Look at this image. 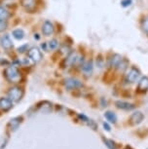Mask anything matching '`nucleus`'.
Masks as SVG:
<instances>
[{"instance_id":"nucleus-1","label":"nucleus","mask_w":148,"mask_h":149,"mask_svg":"<svg viewBox=\"0 0 148 149\" xmlns=\"http://www.w3.org/2000/svg\"><path fill=\"white\" fill-rule=\"evenodd\" d=\"M4 75L5 78L11 83H19L22 79V75L19 70L14 65L6 67L4 70Z\"/></svg>"},{"instance_id":"nucleus-2","label":"nucleus","mask_w":148,"mask_h":149,"mask_svg":"<svg viewBox=\"0 0 148 149\" xmlns=\"http://www.w3.org/2000/svg\"><path fill=\"white\" fill-rule=\"evenodd\" d=\"M24 97V90L18 86H14L8 91V97L13 102H19Z\"/></svg>"},{"instance_id":"nucleus-3","label":"nucleus","mask_w":148,"mask_h":149,"mask_svg":"<svg viewBox=\"0 0 148 149\" xmlns=\"http://www.w3.org/2000/svg\"><path fill=\"white\" fill-rule=\"evenodd\" d=\"M140 76V71L136 67H131L129 72L126 74V81L127 83H135Z\"/></svg>"},{"instance_id":"nucleus-4","label":"nucleus","mask_w":148,"mask_h":149,"mask_svg":"<svg viewBox=\"0 0 148 149\" xmlns=\"http://www.w3.org/2000/svg\"><path fill=\"white\" fill-rule=\"evenodd\" d=\"M63 84H65V87L67 90H75L82 87V82L76 79V78H66L63 81Z\"/></svg>"},{"instance_id":"nucleus-5","label":"nucleus","mask_w":148,"mask_h":149,"mask_svg":"<svg viewBox=\"0 0 148 149\" xmlns=\"http://www.w3.org/2000/svg\"><path fill=\"white\" fill-rule=\"evenodd\" d=\"M28 57L32 61L38 63L42 60V53L37 47H32L28 51Z\"/></svg>"},{"instance_id":"nucleus-6","label":"nucleus","mask_w":148,"mask_h":149,"mask_svg":"<svg viewBox=\"0 0 148 149\" xmlns=\"http://www.w3.org/2000/svg\"><path fill=\"white\" fill-rule=\"evenodd\" d=\"M144 119V115L140 111H135V113H133L130 117V123L133 126L139 125Z\"/></svg>"},{"instance_id":"nucleus-7","label":"nucleus","mask_w":148,"mask_h":149,"mask_svg":"<svg viewBox=\"0 0 148 149\" xmlns=\"http://www.w3.org/2000/svg\"><path fill=\"white\" fill-rule=\"evenodd\" d=\"M23 122V117H15V118H12L9 123H8V128L10 129V131L12 132H15L17 129L19 127V125Z\"/></svg>"},{"instance_id":"nucleus-8","label":"nucleus","mask_w":148,"mask_h":149,"mask_svg":"<svg viewBox=\"0 0 148 149\" xmlns=\"http://www.w3.org/2000/svg\"><path fill=\"white\" fill-rule=\"evenodd\" d=\"M115 105L117 108L122 109V110H126V111H131L133 109H135V105L133 103L124 102V100H117L115 102Z\"/></svg>"},{"instance_id":"nucleus-9","label":"nucleus","mask_w":148,"mask_h":149,"mask_svg":"<svg viewBox=\"0 0 148 149\" xmlns=\"http://www.w3.org/2000/svg\"><path fill=\"white\" fill-rule=\"evenodd\" d=\"M0 43H1L2 48H4L5 50H10L13 47L12 40H11L10 36L8 34H4L0 37Z\"/></svg>"},{"instance_id":"nucleus-10","label":"nucleus","mask_w":148,"mask_h":149,"mask_svg":"<svg viewBox=\"0 0 148 149\" xmlns=\"http://www.w3.org/2000/svg\"><path fill=\"white\" fill-rule=\"evenodd\" d=\"M12 102L9 97H0V108L3 111H9L13 107Z\"/></svg>"},{"instance_id":"nucleus-11","label":"nucleus","mask_w":148,"mask_h":149,"mask_svg":"<svg viewBox=\"0 0 148 149\" xmlns=\"http://www.w3.org/2000/svg\"><path fill=\"white\" fill-rule=\"evenodd\" d=\"M42 32L45 36H50L54 32V26L50 21H45L42 26Z\"/></svg>"},{"instance_id":"nucleus-12","label":"nucleus","mask_w":148,"mask_h":149,"mask_svg":"<svg viewBox=\"0 0 148 149\" xmlns=\"http://www.w3.org/2000/svg\"><path fill=\"white\" fill-rule=\"evenodd\" d=\"M138 91L139 93H146L148 91V77L143 76L140 78L138 85Z\"/></svg>"},{"instance_id":"nucleus-13","label":"nucleus","mask_w":148,"mask_h":149,"mask_svg":"<svg viewBox=\"0 0 148 149\" xmlns=\"http://www.w3.org/2000/svg\"><path fill=\"white\" fill-rule=\"evenodd\" d=\"M21 4L24 9L26 11H29V12L34 10L36 5L35 0H21Z\"/></svg>"},{"instance_id":"nucleus-14","label":"nucleus","mask_w":148,"mask_h":149,"mask_svg":"<svg viewBox=\"0 0 148 149\" xmlns=\"http://www.w3.org/2000/svg\"><path fill=\"white\" fill-rule=\"evenodd\" d=\"M93 68H94L93 61H86V63H82V69L85 74L91 75L92 72H93Z\"/></svg>"},{"instance_id":"nucleus-15","label":"nucleus","mask_w":148,"mask_h":149,"mask_svg":"<svg viewBox=\"0 0 148 149\" xmlns=\"http://www.w3.org/2000/svg\"><path fill=\"white\" fill-rule=\"evenodd\" d=\"M38 109L43 113H49L50 111H52V103L49 102H43L38 105Z\"/></svg>"},{"instance_id":"nucleus-16","label":"nucleus","mask_w":148,"mask_h":149,"mask_svg":"<svg viewBox=\"0 0 148 149\" xmlns=\"http://www.w3.org/2000/svg\"><path fill=\"white\" fill-rule=\"evenodd\" d=\"M122 57L118 54H114L111 58L109 60V65L110 66H114V67H117L119 65V63L122 61Z\"/></svg>"},{"instance_id":"nucleus-17","label":"nucleus","mask_w":148,"mask_h":149,"mask_svg":"<svg viewBox=\"0 0 148 149\" xmlns=\"http://www.w3.org/2000/svg\"><path fill=\"white\" fill-rule=\"evenodd\" d=\"M10 17V12L4 6H0V21H7Z\"/></svg>"},{"instance_id":"nucleus-18","label":"nucleus","mask_w":148,"mask_h":149,"mask_svg":"<svg viewBox=\"0 0 148 149\" xmlns=\"http://www.w3.org/2000/svg\"><path fill=\"white\" fill-rule=\"evenodd\" d=\"M104 117H105V119H106L108 122H110V123L115 124L117 122L116 114L114 113V112H112V111H106L104 113Z\"/></svg>"},{"instance_id":"nucleus-19","label":"nucleus","mask_w":148,"mask_h":149,"mask_svg":"<svg viewBox=\"0 0 148 149\" xmlns=\"http://www.w3.org/2000/svg\"><path fill=\"white\" fill-rule=\"evenodd\" d=\"M13 37L17 39V40H22V39H24V35H26V33L22 29H17L13 31Z\"/></svg>"},{"instance_id":"nucleus-20","label":"nucleus","mask_w":148,"mask_h":149,"mask_svg":"<svg viewBox=\"0 0 148 149\" xmlns=\"http://www.w3.org/2000/svg\"><path fill=\"white\" fill-rule=\"evenodd\" d=\"M103 142H104L105 146L108 148V149H117V145L114 140L112 139H102Z\"/></svg>"},{"instance_id":"nucleus-21","label":"nucleus","mask_w":148,"mask_h":149,"mask_svg":"<svg viewBox=\"0 0 148 149\" xmlns=\"http://www.w3.org/2000/svg\"><path fill=\"white\" fill-rule=\"evenodd\" d=\"M48 46L50 50H56L58 47V41L57 39H52L48 43Z\"/></svg>"},{"instance_id":"nucleus-22","label":"nucleus","mask_w":148,"mask_h":149,"mask_svg":"<svg viewBox=\"0 0 148 149\" xmlns=\"http://www.w3.org/2000/svg\"><path fill=\"white\" fill-rule=\"evenodd\" d=\"M141 26H142V29L144 30V32L148 34V16L145 17V18L142 19Z\"/></svg>"},{"instance_id":"nucleus-23","label":"nucleus","mask_w":148,"mask_h":149,"mask_svg":"<svg viewBox=\"0 0 148 149\" xmlns=\"http://www.w3.org/2000/svg\"><path fill=\"white\" fill-rule=\"evenodd\" d=\"M127 65H128V61L125 60H122L121 63H119V65L117 66V68L119 70H121V71H124V70L127 68Z\"/></svg>"},{"instance_id":"nucleus-24","label":"nucleus","mask_w":148,"mask_h":149,"mask_svg":"<svg viewBox=\"0 0 148 149\" xmlns=\"http://www.w3.org/2000/svg\"><path fill=\"white\" fill-rule=\"evenodd\" d=\"M87 125L90 127L92 130H94V131H97V125L96 124V122L94 121H93V120H89V122L87 123Z\"/></svg>"},{"instance_id":"nucleus-25","label":"nucleus","mask_w":148,"mask_h":149,"mask_svg":"<svg viewBox=\"0 0 148 149\" xmlns=\"http://www.w3.org/2000/svg\"><path fill=\"white\" fill-rule=\"evenodd\" d=\"M27 48H28V45H27V44L22 45V46H19L18 48V53H19V54H23V53L27 51Z\"/></svg>"},{"instance_id":"nucleus-26","label":"nucleus","mask_w":148,"mask_h":149,"mask_svg":"<svg viewBox=\"0 0 148 149\" xmlns=\"http://www.w3.org/2000/svg\"><path fill=\"white\" fill-rule=\"evenodd\" d=\"M7 29V22L6 21H0V32L4 31Z\"/></svg>"},{"instance_id":"nucleus-27","label":"nucleus","mask_w":148,"mask_h":149,"mask_svg":"<svg viewBox=\"0 0 148 149\" xmlns=\"http://www.w3.org/2000/svg\"><path fill=\"white\" fill-rule=\"evenodd\" d=\"M78 118H79L82 122H85L86 124H87L89 122V120H90L87 116H86V115H84V114H78Z\"/></svg>"},{"instance_id":"nucleus-28","label":"nucleus","mask_w":148,"mask_h":149,"mask_svg":"<svg viewBox=\"0 0 148 149\" xmlns=\"http://www.w3.org/2000/svg\"><path fill=\"white\" fill-rule=\"evenodd\" d=\"M132 0H122L121 1V5L123 7H129L132 5Z\"/></svg>"},{"instance_id":"nucleus-29","label":"nucleus","mask_w":148,"mask_h":149,"mask_svg":"<svg viewBox=\"0 0 148 149\" xmlns=\"http://www.w3.org/2000/svg\"><path fill=\"white\" fill-rule=\"evenodd\" d=\"M102 126H103V129H104V130L106 131V132H110V131H111V128H110V126L108 125L107 123H105V122H104V123L102 124Z\"/></svg>"}]
</instances>
